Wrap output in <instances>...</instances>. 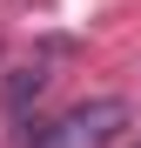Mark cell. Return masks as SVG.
<instances>
[{
	"mask_svg": "<svg viewBox=\"0 0 141 148\" xmlns=\"http://www.w3.org/2000/svg\"><path fill=\"white\" fill-rule=\"evenodd\" d=\"M128 128V101H81L67 121H54V148H108Z\"/></svg>",
	"mask_w": 141,
	"mask_h": 148,
	"instance_id": "cell-1",
	"label": "cell"
},
{
	"mask_svg": "<svg viewBox=\"0 0 141 148\" xmlns=\"http://www.w3.org/2000/svg\"><path fill=\"white\" fill-rule=\"evenodd\" d=\"M47 81H54V74H47L40 61H27V67H7V81H0V108H7V114H27L40 94H47Z\"/></svg>",
	"mask_w": 141,
	"mask_h": 148,
	"instance_id": "cell-2",
	"label": "cell"
}]
</instances>
